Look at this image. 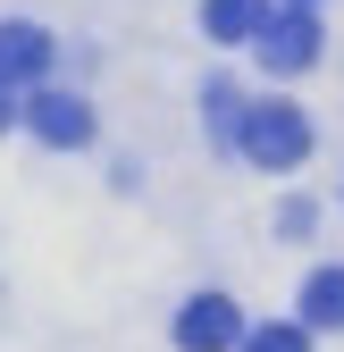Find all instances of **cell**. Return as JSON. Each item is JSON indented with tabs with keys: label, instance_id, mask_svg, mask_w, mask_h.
<instances>
[{
	"label": "cell",
	"instance_id": "52a82bcc",
	"mask_svg": "<svg viewBox=\"0 0 344 352\" xmlns=\"http://www.w3.org/2000/svg\"><path fill=\"white\" fill-rule=\"evenodd\" d=\"M303 327H344V269H311V285H303Z\"/></svg>",
	"mask_w": 344,
	"mask_h": 352
},
{
	"label": "cell",
	"instance_id": "30bf717a",
	"mask_svg": "<svg viewBox=\"0 0 344 352\" xmlns=\"http://www.w3.org/2000/svg\"><path fill=\"white\" fill-rule=\"evenodd\" d=\"M286 9H311V0H286Z\"/></svg>",
	"mask_w": 344,
	"mask_h": 352
},
{
	"label": "cell",
	"instance_id": "ba28073f",
	"mask_svg": "<svg viewBox=\"0 0 344 352\" xmlns=\"http://www.w3.org/2000/svg\"><path fill=\"white\" fill-rule=\"evenodd\" d=\"M244 352H311V327H294V319H286V327H252Z\"/></svg>",
	"mask_w": 344,
	"mask_h": 352
},
{
	"label": "cell",
	"instance_id": "277c9868",
	"mask_svg": "<svg viewBox=\"0 0 344 352\" xmlns=\"http://www.w3.org/2000/svg\"><path fill=\"white\" fill-rule=\"evenodd\" d=\"M25 126H34L42 143H59V151L93 143V109H84L76 93H34V101H25Z\"/></svg>",
	"mask_w": 344,
	"mask_h": 352
},
{
	"label": "cell",
	"instance_id": "5b68a950",
	"mask_svg": "<svg viewBox=\"0 0 344 352\" xmlns=\"http://www.w3.org/2000/svg\"><path fill=\"white\" fill-rule=\"evenodd\" d=\"M34 76H51V34L9 17L0 25V84H34Z\"/></svg>",
	"mask_w": 344,
	"mask_h": 352
},
{
	"label": "cell",
	"instance_id": "7a4b0ae2",
	"mask_svg": "<svg viewBox=\"0 0 344 352\" xmlns=\"http://www.w3.org/2000/svg\"><path fill=\"white\" fill-rule=\"evenodd\" d=\"M252 51H261V67H277V76H303V67L319 59V17H311V9H277Z\"/></svg>",
	"mask_w": 344,
	"mask_h": 352
},
{
	"label": "cell",
	"instance_id": "8992f818",
	"mask_svg": "<svg viewBox=\"0 0 344 352\" xmlns=\"http://www.w3.org/2000/svg\"><path fill=\"white\" fill-rule=\"evenodd\" d=\"M202 25H210V42H261L269 9L261 0H202Z\"/></svg>",
	"mask_w": 344,
	"mask_h": 352
},
{
	"label": "cell",
	"instance_id": "3957f363",
	"mask_svg": "<svg viewBox=\"0 0 344 352\" xmlns=\"http://www.w3.org/2000/svg\"><path fill=\"white\" fill-rule=\"evenodd\" d=\"M177 344L185 352H227V344H244V311L227 294H193L185 311H177Z\"/></svg>",
	"mask_w": 344,
	"mask_h": 352
},
{
	"label": "cell",
	"instance_id": "6da1fadb",
	"mask_svg": "<svg viewBox=\"0 0 344 352\" xmlns=\"http://www.w3.org/2000/svg\"><path fill=\"white\" fill-rule=\"evenodd\" d=\"M235 143H244L252 168H303V160H311V118L294 109V101H252Z\"/></svg>",
	"mask_w": 344,
	"mask_h": 352
},
{
	"label": "cell",
	"instance_id": "9c48e42d",
	"mask_svg": "<svg viewBox=\"0 0 344 352\" xmlns=\"http://www.w3.org/2000/svg\"><path fill=\"white\" fill-rule=\"evenodd\" d=\"M0 126H9V93H0Z\"/></svg>",
	"mask_w": 344,
	"mask_h": 352
}]
</instances>
